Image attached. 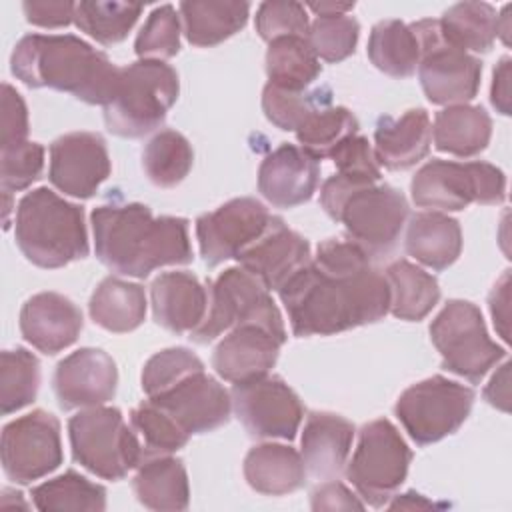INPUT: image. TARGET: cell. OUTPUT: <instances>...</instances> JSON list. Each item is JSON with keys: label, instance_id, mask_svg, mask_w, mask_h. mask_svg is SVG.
<instances>
[{"label": "cell", "instance_id": "1", "mask_svg": "<svg viewBox=\"0 0 512 512\" xmlns=\"http://www.w3.org/2000/svg\"><path fill=\"white\" fill-rule=\"evenodd\" d=\"M280 300L294 336H330L382 320L390 312V288L370 256L350 238H328L316 256L284 288Z\"/></svg>", "mask_w": 512, "mask_h": 512}, {"label": "cell", "instance_id": "2", "mask_svg": "<svg viewBox=\"0 0 512 512\" xmlns=\"http://www.w3.org/2000/svg\"><path fill=\"white\" fill-rule=\"evenodd\" d=\"M94 250L116 274L146 278L162 266L192 262L188 220L154 216L140 202H112L92 210Z\"/></svg>", "mask_w": 512, "mask_h": 512}, {"label": "cell", "instance_id": "3", "mask_svg": "<svg viewBox=\"0 0 512 512\" xmlns=\"http://www.w3.org/2000/svg\"><path fill=\"white\" fill-rule=\"evenodd\" d=\"M12 74L28 88L68 92L86 104L106 106L120 68L74 34H26L10 56Z\"/></svg>", "mask_w": 512, "mask_h": 512}, {"label": "cell", "instance_id": "4", "mask_svg": "<svg viewBox=\"0 0 512 512\" xmlns=\"http://www.w3.org/2000/svg\"><path fill=\"white\" fill-rule=\"evenodd\" d=\"M14 236L26 260L48 270L82 260L90 252L84 208L46 186L20 198Z\"/></svg>", "mask_w": 512, "mask_h": 512}, {"label": "cell", "instance_id": "5", "mask_svg": "<svg viewBox=\"0 0 512 512\" xmlns=\"http://www.w3.org/2000/svg\"><path fill=\"white\" fill-rule=\"evenodd\" d=\"M180 82L164 60H136L120 68L112 100L104 106L106 128L122 138H142L166 120Z\"/></svg>", "mask_w": 512, "mask_h": 512}, {"label": "cell", "instance_id": "6", "mask_svg": "<svg viewBox=\"0 0 512 512\" xmlns=\"http://www.w3.org/2000/svg\"><path fill=\"white\" fill-rule=\"evenodd\" d=\"M262 326L286 342V326L270 290L242 266L226 268L210 288V304L202 324L190 332V340L208 344L238 326Z\"/></svg>", "mask_w": 512, "mask_h": 512}, {"label": "cell", "instance_id": "7", "mask_svg": "<svg viewBox=\"0 0 512 512\" xmlns=\"http://www.w3.org/2000/svg\"><path fill=\"white\" fill-rule=\"evenodd\" d=\"M72 458L104 480H122L144 456L136 432L114 406H90L68 420Z\"/></svg>", "mask_w": 512, "mask_h": 512}, {"label": "cell", "instance_id": "8", "mask_svg": "<svg viewBox=\"0 0 512 512\" xmlns=\"http://www.w3.org/2000/svg\"><path fill=\"white\" fill-rule=\"evenodd\" d=\"M412 200L428 210H464L470 204H502L506 176L490 162L430 160L410 182Z\"/></svg>", "mask_w": 512, "mask_h": 512}, {"label": "cell", "instance_id": "9", "mask_svg": "<svg viewBox=\"0 0 512 512\" xmlns=\"http://www.w3.org/2000/svg\"><path fill=\"white\" fill-rule=\"evenodd\" d=\"M410 462L412 450L398 428L378 418L360 428L352 460L346 462V478L364 504L380 508L404 484Z\"/></svg>", "mask_w": 512, "mask_h": 512}, {"label": "cell", "instance_id": "10", "mask_svg": "<svg viewBox=\"0 0 512 512\" xmlns=\"http://www.w3.org/2000/svg\"><path fill=\"white\" fill-rule=\"evenodd\" d=\"M430 340L442 356V368L474 384L506 356L490 338L480 308L468 300L444 304L430 324Z\"/></svg>", "mask_w": 512, "mask_h": 512}, {"label": "cell", "instance_id": "11", "mask_svg": "<svg viewBox=\"0 0 512 512\" xmlns=\"http://www.w3.org/2000/svg\"><path fill=\"white\" fill-rule=\"evenodd\" d=\"M474 390L440 374L408 386L396 400L394 414L418 446L454 434L470 416Z\"/></svg>", "mask_w": 512, "mask_h": 512}, {"label": "cell", "instance_id": "12", "mask_svg": "<svg viewBox=\"0 0 512 512\" xmlns=\"http://www.w3.org/2000/svg\"><path fill=\"white\" fill-rule=\"evenodd\" d=\"M410 26L420 44L416 70L426 98L438 106L470 102L480 88L482 62L448 44L440 32L438 20L424 18Z\"/></svg>", "mask_w": 512, "mask_h": 512}, {"label": "cell", "instance_id": "13", "mask_svg": "<svg viewBox=\"0 0 512 512\" xmlns=\"http://www.w3.org/2000/svg\"><path fill=\"white\" fill-rule=\"evenodd\" d=\"M408 218V202L390 184H370L354 190L342 202L336 222L370 258L392 252Z\"/></svg>", "mask_w": 512, "mask_h": 512}, {"label": "cell", "instance_id": "14", "mask_svg": "<svg viewBox=\"0 0 512 512\" xmlns=\"http://www.w3.org/2000/svg\"><path fill=\"white\" fill-rule=\"evenodd\" d=\"M0 456L4 474L16 484H30L62 464L60 422L46 410H32L2 428Z\"/></svg>", "mask_w": 512, "mask_h": 512}, {"label": "cell", "instance_id": "15", "mask_svg": "<svg viewBox=\"0 0 512 512\" xmlns=\"http://www.w3.org/2000/svg\"><path fill=\"white\" fill-rule=\"evenodd\" d=\"M232 408L252 438L294 440L304 418L298 394L280 376H262L234 384Z\"/></svg>", "mask_w": 512, "mask_h": 512}, {"label": "cell", "instance_id": "16", "mask_svg": "<svg viewBox=\"0 0 512 512\" xmlns=\"http://www.w3.org/2000/svg\"><path fill=\"white\" fill-rule=\"evenodd\" d=\"M274 218L260 200L250 196L232 198L214 212L198 216L196 238L204 262L214 268L236 258L272 226Z\"/></svg>", "mask_w": 512, "mask_h": 512}, {"label": "cell", "instance_id": "17", "mask_svg": "<svg viewBox=\"0 0 512 512\" xmlns=\"http://www.w3.org/2000/svg\"><path fill=\"white\" fill-rule=\"evenodd\" d=\"M176 420L186 434H204L224 426L232 412L230 392L206 370L190 372L166 390L148 396Z\"/></svg>", "mask_w": 512, "mask_h": 512}, {"label": "cell", "instance_id": "18", "mask_svg": "<svg viewBox=\"0 0 512 512\" xmlns=\"http://www.w3.org/2000/svg\"><path fill=\"white\" fill-rule=\"evenodd\" d=\"M110 172L106 140L98 132H68L50 144L48 178L72 198H92Z\"/></svg>", "mask_w": 512, "mask_h": 512}, {"label": "cell", "instance_id": "19", "mask_svg": "<svg viewBox=\"0 0 512 512\" xmlns=\"http://www.w3.org/2000/svg\"><path fill=\"white\" fill-rule=\"evenodd\" d=\"M118 368L102 348H80L56 364L52 388L62 410L106 404L116 396Z\"/></svg>", "mask_w": 512, "mask_h": 512}, {"label": "cell", "instance_id": "20", "mask_svg": "<svg viewBox=\"0 0 512 512\" xmlns=\"http://www.w3.org/2000/svg\"><path fill=\"white\" fill-rule=\"evenodd\" d=\"M236 260L268 290L280 292L294 274L310 264L312 252L308 240L276 216L272 226L252 246L242 250Z\"/></svg>", "mask_w": 512, "mask_h": 512}, {"label": "cell", "instance_id": "21", "mask_svg": "<svg viewBox=\"0 0 512 512\" xmlns=\"http://www.w3.org/2000/svg\"><path fill=\"white\" fill-rule=\"evenodd\" d=\"M318 178V160L304 148L284 142L260 162L258 192L276 208H296L314 196Z\"/></svg>", "mask_w": 512, "mask_h": 512}, {"label": "cell", "instance_id": "22", "mask_svg": "<svg viewBox=\"0 0 512 512\" xmlns=\"http://www.w3.org/2000/svg\"><path fill=\"white\" fill-rule=\"evenodd\" d=\"M84 320L80 308L58 292H38L20 310V334L36 350L52 356L72 346Z\"/></svg>", "mask_w": 512, "mask_h": 512}, {"label": "cell", "instance_id": "23", "mask_svg": "<svg viewBox=\"0 0 512 512\" xmlns=\"http://www.w3.org/2000/svg\"><path fill=\"white\" fill-rule=\"evenodd\" d=\"M282 344V340L262 326H238L214 348L212 368L230 384L262 378L274 368Z\"/></svg>", "mask_w": 512, "mask_h": 512}, {"label": "cell", "instance_id": "24", "mask_svg": "<svg viewBox=\"0 0 512 512\" xmlns=\"http://www.w3.org/2000/svg\"><path fill=\"white\" fill-rule=\"evenodd\" d=\"M150 302L154 320L174 334L196 330L210 304L206 286L184 270L158 274L150 284Z\"/></svg>", "mask_w": 512, "mask_h": 512}, {"label": "cell", "instance_id": "25", "mask_svg": "<svg viewBox=\"0 0 512 512\" xmlns=\"http://www.w3.org/2000/svg\"><path fill=\"white\" fill-rule=\"evenodd\" d=\"M354 438V424L340 414L310 412L302 430V460L306 472L318 480L338 478L346 466Z\"/></svg>", "mask_w": 512, "mask_h": 512}, {"label": "cell", "instance_id": "26", "mask_svg": "<svg viewBox=\"0 0 512 512\" xmlns=\"http://www.w3.org/2000/svg\"><path fill=\"white\" fill-rule=\"evenodd\" d=\"M432 144V124L424 108L402 116H382L374 130V156L388 170H408L424 160Z\"/></svg>", "mask_w": 512, "mask_h": 512}, {"label": "cell", "instance_id": "27", "mask_svg": "<svg viewBox=\"0 0 512 512\" xmlns=\"http://www.w3.org/2000/svg\"><path fill=\"white\" fill-rule=\"evenodd\" d=\"M136 500L150 510H186L190 484L184 462L170 454H144L132 478Z\"/></svg>", "mask_w": 512, "mask_h": 512}, {"label": "cell", "instance_id": "28", "mask_svg": "<svg viewBox=\"0 0 512 512\" xmlns=\"http://www.w3.org/2000/svg\"><path fill=\"white\" fill-rule=\"evenodd\" d=\"M242 468L248 486L266 496L296 492L304 486L308 474L302 456L292 446L278 442L252 446Z\"/></svg>", "mask_w": 512, "mask_h": 512}, {"label": "cell", "instance_id": "29", "mask_svg": "<svg viewBox=\"0 0 512 512\" xmlns=\"http://www.w3.org/2000/svg\"><path fill=\"white\" fill-rule=\"evenodd\" d=\"M408 256L432 270H446L462 252V230L456 218L442 212H418L406 228Z\"/></svg>", "mask_w": 512, "mask_h": 512}, {"label": "cell", "instance_id": "30", "mask_svg": "<svg viewBox=\"0 0 512 512\" xmlns=\"http://www.w3.org/2000/svg\"><path fill=\"white\" fill-rule=\"evenodd\" d=\"M250 14L248 2L238 0H184L180 18L186 40L198 48H212L240 32Z\"/></svg>", "mask_w": 512, "mask_h": 512}, {"label": "cell", "instance_id": "31", "mask_svg": "<svg viewBox=\"0 0 512 512\" xmlns=\"http://www.w3.org/2000/svg\"><path fill=\"white\" fill-rule=\"evenodd\" d=\"M492 136V118L482 106L454 104L436 112L432 138L440 152L470 158L486 150Z\"/></svg>", "mask_w": 512, "mask_h": 512}, {"label": "cell", "instance_id": "32", "mask_svg": "<svg viewBox=\"0 0 512 512\" xmlns=\"http://www.w3.org/2000/svg\"><path fill=\"white\" fill-rule=\"evenodd\" d=\"M146 292L140 284L106 276L90 296L88 312L100 328L124 334L136 330L146 318Z\"/></svg>", "mask_w": 512, "mask_h": 512}, {"label": "cell", "instance_id": "33", "mask_svg": "<svg viewBox=\"0 0 512 512\" xmlns=\"http://www.w3.org/2000/svg\"><path fill=\"white\" fill-rule=\"evenodd\" d=\"M384 278L390 288V312L400 320L418 322L440 300L438 280L404 258L388 264Z\"/></svg>", "mask_w": 512, "mask_h": 512}, {"label": "cell", "instance_id": "34", "mask_svg": "<svg viewBox=\"0 0 512 512\" xmlns=\"http://www.w3.org/2000/svg\"><path fill=\"white\" fill-rule=\"evenodd\" d=\"M322 72L320 60L314 54L308 38L282 36L268 42L266 50V76L268 84L304 92Z\"/></svg>", "mask_w": 512, "mask_h": 512}, {"label": "cell", "instance_id": "35", "mask_svg": "<svg viewBox=\"0 0 512 512\" xmlns=\"http://www.w3.org/2000/svg\"><path fill=\"white\" fill-rule=\"evenodd\" d=\"M368 58L392 78H408L420 62V44L412 26L400 20H380L368 38Z\"/></svg>", "mask_w": 512, "mask_h": 512}, {"label": "cell", "instance_id": "36", "mask_svg": "<svg viewBox=\"0 0 512 512\" xmlns=\"http://www.w3.org/2000/svg\"><path fill=\"white\" fill-rule=\"evenodd\" d=\"M498 12L488 2H458L438 20L444 40L464 52H488L496 40Z\"/></svg>", "mask_w": 512, "mask_h": 512}, {"label": "cell", "instance_id": "37", "mask_svg": "<svg viewBox=\"0 0 512 512\" xmlns=\"http://www.w3.org/2000/svg\"><path fill=\"white\" fill-rule=\"evenodd\" d=\"M30 496L42 512H102L106 508V488L76 470L34 486Z\"/></svg>", "mask_w": 512, "mask_h": 512}, {"label": "cell", "instance_id": "38", "mask_svg": "<svg viewBox=\"0 0 512 512\" xmlns=\"http://www.w3.org/2000/svg\"><path fill=\"white\" fill-rule=\"evenodd\" d=\"M194 164V150L188 138L172 128L154 134L142 150V166L148 180L158 188L180 184Z\"/></svg>", "mask_w": 512, "mask_h": 512}, {"label": "cell", "instance_id": "39", "mask_svg": "<svg viewBox=\"0 0 512 512\" xmlns=\"http://www.w3.org/2000/svg\"><path fill=\"white\" fill-rule=\"evenodd\" d=\"M356 116L344 106H332L330 100L318 104L296 128L300 148L312 154L316 160L330 158L340 142L358 134Z\"/></svg>", "mask_w": 512, "mask_h": 512}, {"label": "cell", "instance_id": "40", "mask_svg": "<svg viewBox=\"0 0 512 512\" xmlns=\"http://www.w3.org/2000/svg\"><path fill=\"white\" fill-rule=\"evenodd\" d=\"M40 388V362L22 346L0 354V412L4 416L32 404Z\"/></svg>", "mask_w": 512, "mask_h": 512}, {"label": "cell", "instance_id": "41", "mask_svg": "<svg viewBox=\"0 0 512 512\" xmlns=\"http://www.w3.org/2000/svg\"><path fill=\"white\" fill-rule=\"evenodd\" d=\"M140 4L128 2H78L74 24L96 42L110 46L122 42L142 14Z\"/></svg>", "mask_w": 512, "mask_h": 512}, {"label": "cell", "instance_id": "42", "mask_svg": "<svg viewBox=\"0 0 512 512\" xmlns=\"http://www.w3.org/2000/svg\"><path fill=\"white\" fill-rule=\"evenodd\" d=\"M360 36V24L354 16L334 14L316 16L310 22L308 44L312 46L318 60L342 62L354 54Z\"/></svg>", "mask_w": 512, "mask_h": 512}, {"label": "cell", "instance_id": "43", "mask_svg": "<svg viewBox=\"0 0 512 512\" xmlns=\"http://www.w3.org/2000/svg\"><path fill=\"white\" fill-rule=\"evenodd\" d=\"M130 422L144 440V454H172L184 448L190 438V434L152 400H144L136 406L130 412Z\"/></svg>", "mask_w": 512, "mask_h": 512}, {"label": "cell", "instance_id": "44", "mask_svg": "<svg viewBox=\"0 0 512 512\" xmlns=\"http://www.w3.org/2000/svg\"><path fill=\"white\" fill-rule=\"evenodd\" d=\"M134 52L140 60H166L180 52V16L172 4H162L148 14Z\"/></svg>", "mask_w": 512, "mask_h": 512}, {"label": "cell", "instance_id": "45", "mask_svg": "<svg viewBox=\"0 0 512 512\" xmlns=\"http://www.w3.org/2000/svg\"><path fill=\"white\" fill-rule=\"evenodd\" d=\"M330 100L328 90L314 92H292L272 84H266L262 90V110L268 122L280 130H292L302 124V120L322 102Z\"/></svg>", "mask_w": 512, "mask_h": 512}, {"label": "cell", "instance_id": "46", "mask_svg": "<svg viewBox=\"0 0 512 512\" xmlns=\"http://www.w3.org/2000/svg\"><path fill=\"white\" fill-rule=\"evenodd\" d=\"M204 362L188 348L174 346L156 352L142 368V390L146 396H154L190 372L202 370Z\"/></svg>", "mask_w": 512, "mask_h": 512}, {"label": "cell", "instance_id": "47", "mask_svg": "<svg viewBox=\"0 0 512 512\" xmlns=\"http://www.w3.org/2000/svg\"><path fill=\"white\" fill-rule=\"evenodd\" d=\"M44 170V146L38 142H18L0 148V184L4 192L26 190Z\"/></svg>", "mask_w": 512, "mask_h": 512}, {"label": "cell", "instance_id": "48", "mask_svg": "<svg viewBox=\"0 0 512 512\" xmlns=\"http://www.w3.org/2000/svg\"><path fill=\"white\" fill-rule=\"evenodd\" d=\"M310 20L306 6L288 0H268L256 10V32L262 40L272 42L282 36L308 38Z\"/></svg>", "mask_w": 512, "mask_h": 512}, {"label": "cell", "instance_id": "49", "mask_svg": "<svg viewBox=\"0 0 512 512\" xmlns=\"http://www.w3.org/2000/svg\"><path fill=\"white\" fill-rule=\"evenodd\" d=\"M338 174L364 182V184H376L380 180V164L374 156V148L370 146L368 138L354 134L340 142L336 150L330 154Z\"/></svg>", "mask_w": 512, "mask_h": 512}, {"label": "cell", "instance_id": "50", "mask_svg": "<svg viewBox=\"0 0 512 512\" xmlns=\"http://www.w3.org/2000/svg\"><path fill=\"white\" fill-rule=\"evenodd\" d=\"M28 108L24 98L8 82L2 84L0 148L24 142L28 136Z\"/></svg>", "mask_w": 512, "mask_h": 512}, {"label": "cell", "instance_id": "51", "mask_svg": "<svg viewBox=\"0 0 512 512\" xmlns=\"http://www.w3.org/2000/svg\"><path fill=\"white\" fill-rule=\"evenodd\" d=\"M24 16L30 24L42 28H62L74 22V2L64 0H26L22 2Z\"/></svg>", "mask_w": 512, "mask_h": 512}, {"label": "cell", "instance_id": "52", "mask_svg": "<svg viewBox=\"0 0 512 512\" xmlns=\"http://www.w3.org/2000/svg\"><path fill=\"white\" fill-rule=\"evenodd\" d=\"M310 506L312 510H362L366 504L342 482L332 478L310 494Z\"/></svg>", "mask_w": 512, "mask_h": 512}, {"label": "cell", "instance_id": "53", "mask_svg": "<svg viewBox=\"0 0 512 512\" xmlns=\"http://www.w3.org/2000/svg\"><path fill=\"white\" fill-rule=\"evenodd\" d=\"M508 302H510V270H506L502 274V278L494 284L490 296H488V306H490V314L494 320V328L498 330V334L502 336L504 342L510 340L508 336Z\"/></svg>", "mask_w": 512, "mask_h": 512}, {"label": "cell", "instance_id": "54", "mask_svg": "<svg viewBox=\"0 0 512 512\" xmlns=\"http://www.w3.org/2000/svg\"><path fill=\"white\" fill-rule=\"evenodd\" d=\"M510 56H502L492 72V88L490 102L496 112L508 116L510 114Z\"/></svg>", "mask_w": 512, "mask_h": 512}, {"label": "cell", "instance_id": "55", "mask_svg": "<svg viewBox=\"0 0 512 512\" xmlns=\"http://www.w3.org/2000/svg\"><path fill=\"white\" fill-rule=\"evenodd\" d=\"M508 374H510V362H504L500 366V370L490 378L488 386L484 388V398L488 404H492L494 408L502 410V412H508L510 406H508Z\"/></svg>", "mask_w": 512, "mask_h": 512}, {"label": "cell", "instance_id": "56", "mask_svg": "<svg viewBox=\"0 0 512 512\" xmlns=\"http://www.w3.org/2000/svg\"><path fill=\"white\" fill-rule=\"evenodd\" d=\"M306 8H310L316 16H334L350 12L354 8V2H308Z\"/></svg>", "mask_w": 512, "mask_h": 512}, {"label": "cell", "instance_id": "57", "mask_svg": "<svg viewBox=\"0 0 512 512\" xmlns=\"http://www.w3.org/2000/svg\"><path fill=\"white\" fill-rule=\"evenodd\" d=\"M388 508H434V502L426 500L418 492H406V494L398 496L394 502H390Z\"/></svg>", "mask_w": 512, "mask_h": 512}, {"label": "cell", "instance_id": "58", "mask_svg": "<svg viewBox=\"0 0 512 512\" xmlns=\"http://www.w3.org/2000/svg\"><path fill=\"white\" fill-rule=\"evenodd\" d=\"M508 12H510V4H506L500 10L498 18H496V38H500L504 44L510 42V16H508Z\"/></svg>", "mask_w": 512, "mask_h": 512}]
</instances>
